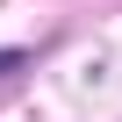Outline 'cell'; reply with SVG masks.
Wrapping results in <instances>:
<instances>
[{
	"label": "cell",
	"instance_id": "obj_1",
	"mask_svg": "<svg viewBox=\"0 0 122 122\" xmlns=\"http://www.w3.org/2000/svg\"><path fill=\"white\" fill-rule=\"evenodd\" d=\"M7 65H22V50H0V72H7Z\"/></svg>",
	"mask_w": 122,
	"mask_h": 122
}]
</instances>
